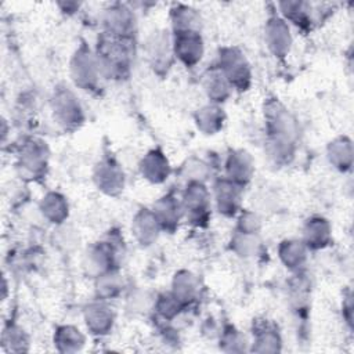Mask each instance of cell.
<instances>
[{"label": "cell", "instance_id": "obj_22", "mask_svg": "<svg viewBox=\"0 0 354 354\" xmlns=\"http://www.w3.org/2000/svg\"><path fill=\"white\" fill-rule=\"evenodd\" d=\"M169 46H170V41L165 35V32L153 35L152 39L148 41V55L152 61L153 68L169 65V57H170Z\"/></svg>", "mask_w": 354, "mask_h": 354}, {"label": "cell", "instance_id": "obj_26", "mask_svg": "<svg viewBox=\"0 0 354 354\" xmlns=\"http://www.w3.org/2000/svg\"><path fill=\"white\" fill-rule=\"evenodd\" d=\"M279 257L289 268H299L306 260V245L299 241H285L279 246Z\"/></svg>", "mask_w": 354, "mask_h": 354}, {"label": "cell", "instance_id": "obj_3", "mask_svg": "<svg viewBox=\"0 0 354 354\" xmlns=\"http://www.w3.org/2000/svg\"><path fill=\"white\" fill-rule=\"evenodd\" d=\"M71 71L76 84L86 90L93 88L97 84L100 75H102L97 55L91 54L86 47H82L76 51L72 59Z\"/></svg>", "mask_w": 354, "mask_h": 354}, {"label": "cell", "instance_id": "obj_28", "mask_svg": "<svg viewBox=\"0 0 354 354\" xmlns=\"http://www.w3.org/2000/svg\"><path fill=\"white\" fill-rule=\"evenodd\" d=\"M279 7L282 12L286 15V18L293 21V24L296 25L303 26L310 19V7L307 3L285 1V3H279Z\"/></svg>", "mask_w": 354, "mask_h": 354}, {"label": "cell", "instance_id": "obj_18", "mask_svg": "<svg viewBox=\"0 0 354 354\" xmlns=\"http://www.w3.org/2000/svg\"><path fill=\"white\" fill-rule=\"evenodd\" d=\"M181 206L173 196H165L156 202L153 207V214L159 221L160 227L171 230L180 220Z\"/></svg>", "mask_w": 354, "mask_h": 354}, {"label": "cell", "instance_id": "obj_12", "mask_svg": "<svg viewBox=\"0 0 354 354\" xmlns=\"http://www.w3.org/2000/svg\"><path fill=\"white\" fill-rule=\"evenodd\" d=\"M113 250L106 243H98L93 246L86 256L84 267L90 274H94L97 277H101L109 271H112V263H113Z\"/></svg>", "mask_w": 354, "mask_h": 354}, {"label": "cell", "instance_id": "obj_4", "mask_svg": "<svg viewBox=\"0 0 354 354\" xmlns=\"http://www.w3.org/2000/svg\"><path fill=\"white\" fill-rule=\"evenodd\" d=\"M53 109L58 123L65 129L76 127L83 119L80 104L68 88H61L55 93L53 98Z\"/></svg>", "mask_w": 354, "mask_h": 354}, {"label": "cell", "instance_id": "obj_2", "mask_svg": "<svg viewBox=\"0 0 354 354\" xmlns=\"http://www.w3.org/2000/svg\"><path fill=\"white\" fill-rule=\"evenodd\" d=\"M220 72L228 80L231 87L246 90L250 83V68L245 55L234 47L220 51Z\"/></svg>", "mask_w": 354, "mask_h": 354}, {"label": "cell", "instance_id": "obj_17", "mask_svg": "<svg viewBox=\"0 0 354 354\" xmlns=\"http://www.w3.org/2000/svg\"><path fill=\"white\" fill-rule=\"evenodd\" d=\"M329 224L321 217H314L308 220L304 225V245L307 248L319 249L324 248L329 241Z\"/></svg>", "mask_w": 354, "mask_h": 354}, {"label": "cell", "instance_id": "obj_6", "mask_svg": "<svg viewBox=\"0 0 354 354\" xmlns=\"http://www.w3.org/2000/svg\"><path fill=\"white\" fill-rule=\"evenodd\" d=\"M134 14L124 4L111 6L104 15V25L106 33L118 37H130L134 30Z\"/></svg>", "mask_w": 354, "mask_h": 354}, {"label": "cell", "instance_id": "obj_1", "mask_svg": "<svg viewBox=\"0 0 354 354\" xmlns=\"http://www.w3.org/2000/svg\"><path fill=\"white\" fill-rule=\"evenodd\" d=\"M101 73L109 77H122L127 73L131 62L130 37H118L108 35L98 43L95 54Z\"/></svg>", "mask_w": 354, "mask_h": 354}, {"label": "cell", "instance_id": "obj_10", "mask_svg": "<svg viewBox=\"0 0 354 354\" xmlns=\"http://www.w3.org/2000/svg\"><path fill=\"white\" fill-rule=\"evenodd\" d=\"M47 152L46 145L40 141H30L28 142L19 158L18 167L21 169V174H28L29 177L37 176L43 171V167L46 166Z\"/></svg>", "mask_w": 354, "mask_h": 354}, {"label": "cell", "instance_id": "obj_11", "mask_svg": "<svg viewBox=\"0 0 354 354\" xmlns=\"http://www.w3.org/2000/svg\"><path fill=\"white\" fill-rule=\"evenodd\" d=\"M214 188L217 207L220 213L225 216L235 214L241 202V185L232 183L231 180H223L218 181Z\"/></svg>", "mask_w": 354, "mask_h": 354}, {"label": "cell", "instance_id": "obj_9", "mask_svg": "<svg viewBox=\"0 0 354 354\" xmlns=\"http://www.w3.org/2000/svg\"><path fill=\"white\" fill-rule=\"evenodd\" d=\"M94 180L98 188L109 195H116L123 189V171L113 160L101 162L95 169Z\"/></svg>", "mask_w": 354, "mask_h": 354}, {"label": "cell", "instance_id": "obj_5", "mask_svg": "<svg viewBox=\"0 0 354 354\" xmlns=\"http://www.w3.org/2000/svg\"><path fill=\"white\" fill-rule=\"evenodd\" d=\"M173 51L176 57L187 66L195 65L198 61H201L203 54V41L199 32H174Z\"/></svg>", "mask_w": 354, "mask_h": 354}, {"label": "cell", "instance_id": "obj_23", "mask_svg": "<svg viewBox=\"0 0 354 354\" xmlns=\"http://www.w3.org/2000/svg\"><path fill=\"white\" fill-rule=\"evenodd\" d=\"M205 77H206L205 79V90H206L207 95L216 102L224 101L230 94V88H232V87L228 83V80L224 77V75L220 72V69H214V71L209 72Z\"/></svg>", "mask_w": 354, "mask_h": 354}, {"label": "cell", "instance_id": "obj_14", "mask_svg": "<svg viewBox=\"0 0 354 354\" xmlns=\"http://www.w3.org/2000/svg\"><path fill=\"white\" fill-rule=\"evenodd\" d=\"M160 224L156 220L153 212L142 210L133 221V232L141 245H151L159 234Z\"/></svg>", "mask_w": 354, "mask_h": 354}, {"label": "cell", "instance_id": "obj_25", "mask_svg": "<svg viewBox=\"0 0 354 354\" xmlns=\"http://www.w3.org/2000/svg\"><path fill=\"white\" fill-rule=\"evenodd\" d=\"M328 156L330 163H333L337 169L346 170L351 165V142L347 138H337L330 142L328 148Z\"/></svg>", "mask_w": 354, "mask_h": 354}, {"label": "cell", "instance_id": "obj_7", "mask_svg": "<svg viewBox=\"0 0 354 354\" xmlns=\"http://www.w3.org/2000/svg\"><path fill=\"white\" fill-rule=\"evenodd\" d=\"M210 196L202 183H189L183 199V207L194 221H203L209 214Z\"/></svg>", "mask_w": 354, "mask_h": 354}, {"label": "cell", "instance_id": "obj_20", "mask_svg": "<svg viewBox=\"0 0 354 354\" xmlns=\"http://www.w3.org/2000/svg\"><path fill=\"white\" fill-rule=\"evenodd\" d=\"M171 21L174 26V32H187L195 30L198 32L201 25V17L196 10L188 6H177L171 10Z\"/></svg>", "mask_w": 354, "mask_h": 354}, {"label": "cell", "instance_id": "obj_30", "mask_svg": "<svg viewBox=\"0 0 354 354\" xmlns=\"http://www.w3.org/2000/svg\"><path fill=\"white\" fill-rule=\"evenodd\" d=\"M184 177L189 180V183H202L206 178L207 167L202 160L191 159L183 169Z\"/></svg>", "mask_w": 354, "mask_h": 354}, {"label": "cell", "instance_id": "obj_21", "mask_svg": "<svg viewBox=\"0 0 354 354\" xmlns=\"http://www.w3.org/2000/svg\"><path fill=\"white\" fill-rule=\"evenodd\" d=\"M224 120L223 111L216 105H206L196 113V124L206 134H214L221 129Z\"/></svg>", "mask_w": 354, "mask_h": 354}, {"label": "cell", "instance_id": "obj_27", "mask_svg": "<svg viewBox=\"0 0 354 354\" xmlns=\"http://www.w3.org/2000/svg\"><path fill=\"white\" fill-rule=\"evenodd\" d=\"M55 343L59 346V350L62 351H75L79 350L83 344L84 339L79 329L73 326H62L57 330L55 335Z\"/></svg>", "mask_w": 354, "mask_h": 354}, {"label": "cell", "instance_id": "obj_16", "mask_svg": "<svg viewBox=\"0 0 354 354\" xmlns=\"http://www.w3.org/2000/svg\"><path fill=\"white\" fill-rule=\"evenodd\" d=\"M84 318L93 333H106V330H109L112 326L113 314L106 304L97 301L86 308Z\"/></svg>", "mask_w": 354, "mask_h": 354}, {"label": "cell", "instance_id": "obj_13", "mask_svg": "<svg viewBox=\"0 0 354 354\" xmlns=\"http://www.w3.org/2000/svg\"><path fill=\"white\" fill-rule=\"evenodd\" d=\"M225 169L228 180L242 185L250 180L253 173V162L248 152L235 151L228 156Z\"/></svg>", "mask_w": 354, "mask_h": 354}, {"label": "cell", "instance_id": "obj_15", "mask_svg": "<svg viewBox=\"0 0 354 354\" xmlns=\"http://www.w3.org/2000/svg\"><path fill=\"white\" fill-rule=\"evenodd\" d=\"M170 171L169 162L160 151H151L141 162V173L151 183H162Z\"/></svg>", "mask_w": 354, "mask_h": 354}, {"label": "cell", "instance_id": "obj_8", "mask_svg": "<svg viewBox=\"0 0 354 354\" xmlns=\"http://www.w3.org/2000/svg\"><path fill=\"white\" fill-rule=\"evenodd\" d=\"M266 41L268 48L278 57H283L292 44V36L285 19L272 17L266 25Z\"/></svg>", "mask_w": 354, "mask_h": 354}, {"label": "cell", "instance_id": "obj_24", "mask_svg": "<svg viewBox=\"0 0 354 354\" xmlns=\"http://www.w3.org/2000/svg\"><path fill=\"white\" fill-rule=\"evenodd\" d=\"M196 279L188 271H181L176 274L173 281V295L183 304L191 301L196 293Z\"/></svg>", "mask_w": 354, "mask_h": 354}, {"label": "cell", "instance_id": "obj_19", "mask_svg": "<svg viewBox=\"0 0 354 354\" xmlns=\"http://www.w3.org/2000/svg\"><path fill=\"white\" fill-rule=\"evenodd\" d=\"M40 209L44 217L51 223H62L68 216V203L65 198L55 192H50L43 198Z\"/></svg>", "mask_w": 354, "mask_h": 354}, {"label": "cell", "instance_id": "obj_29", "mask_svg": "<svg viewBox=\"0 0 354 354\" xmlns=\"http://www.w3.org/2000/svg\"><path fill=\"white\" fill-rule=\"evenodd\" d=\"M234 249L241 254V256H250L253 253H256L259 242L256 239V234H250V232H242L239 231L236 234V236L234 238Z\"/></svg>", "mask_w": 354, "mask_h": 354}, {"label": "cell", "instance_id": "obj_31", "mask_svg": "<svg viewBox=\"0 0 354 354\" xmlns=\"http://www.w3.org/2000/svg\"><path fill=\"white\" fill-rule=\"evenodd\" d=\"M256 343L259 344V347L254 348L256 351H278L279 350V337L274 330L268 328L266 330L257 332Z\"/></svg>", "mask_w": 354, "mask_h": 354}]
</instances>
